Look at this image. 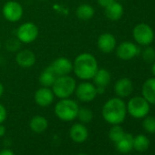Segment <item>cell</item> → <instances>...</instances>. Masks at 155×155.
Returning <instances> with one entry per match:
<instances>
[{"label": "cell", "instance_id": "1", "mask_svg": "<svg viewBox=\"0 0 155 155\" xmlns=\"http://www.w3.org/2000/svg\"><path fill=\"white\" fill-rule=\"evenodd\" d=\"M99 69V63L94 55L82 52L73 61V71L77 78L81 81H91Z\"/></svg>", "mask_w": 155, "mask_h": 155}, {"label": "cell", "instance_id": "2", "mask_svg": "<svg viewBox=\"0 0 155 155\" xmlns=\"http://www.w3.org/2000/svg\"><path fill=\"white\" fill-rule=\"evenodd\" d=\"M101 114L106 122L110 125L121 124L127 115V106L124 101L119 97L108 100L101 110Z\"/></svg>", "mask_w": 155, "mask_h": 155}, {"label": "cell", "instance_id": "3", "mask_svg": "<svg viewBox=\"0 0 155 155\" xmlns=\"http://www.w3.org/2000/svg\"><path fill=\"white\" fill-rule=\"evenodd\" d=\"M80 106L70 98L60 99L55 105V115L62 121H72L77 119Z\"/></svg>", "mask_w": 155, "mask_h": 155}, {"label": "cell", "instance_id": "4", "mask_svg": "<svg viewBox=\"0 0 155 155\" xmlns=\"http://www.w3.org/2000/svg\"><path fill=\"white\" fill-rule=\"evenodd\" d=\"M77 87L76 80L70 75L57 77L55 82L52 85V91L55 97L60 99L70 98L74 93Z\"/></svg>", "mask_w": 155, "mask_h": 155}, {"label": "cell", "instance_id": "5", "mask_svg": "<svg viewBox=\"0 0 155 155\" xmlns=\"http://www.w3.org/2000/svg\"><path fill=\"white\" fill-rule=\"evenodd\" d=\"M126 106L127 113H129L134 119L145 118L150 110V104L142 96L132 97L128 101Z\"/></svg>", "mask_w": 155, "mask_h": 155}, {"label": "cell", "instance_id": "6", "mask_svg": "<svg viewBox=\"0 0 155 155\" xmlns=\"http://www.w3.org/2000/svg\"><path fill=\"white\" fill-rule=\"evenodd\" d=\"M154 37L153 28L146 23H139L132 29V38L139 46H150L153 42Z\"/></svg>", "mask_w": 155, "mask_h": 155}, {"label": "cell", "instance_id": "7", "mask_svg": "<svg viewBox=\"0 0 155 155\" xmlns=\"http://www.w3.org/2000/svg\"><path fill=\"white\" fill-rule=\"evenodd\" d=\"M39 35L38 27L33 22H24L16 30V38L22 44H30L34 42Z\"/></svg>", "mask_w": 155, "mask_h": 155}, {"label": "cell", "instance_id": "8", "mask_svg": "<svg viewBox=\"0 0 155 155\" xmlns=\"http://www.w3.org/2000/svg\"><path fill=\"white\" fill-rule=\"evenodd\" d=\"M75 94L78 100L81 102H91L98 96L96 86L89 81H83L79 85H77Z\"/></svg>", "mask_w": 155, "mask_h": 155}, {"label": "cell", "instance_id": "9", "mask_svg": "<svg viewBox=\"0 0 155 155\" xmlns=\"http://www.w3.org/2000/svg\"><path fill=\"white\" fill-rule=\"evenodd\" d=\"M2 14L6 20L11 23H16L21 20L23 18L24 8L19 2L15 1V0H10L3 6Z\"/></svg>", "mask_w": 155, "mask_h": 155}, {"label": "cell", "instance_id": "10", "mask_svg": "<svg viewBox=\"0 0 155 155\" xmlns=\"http://www.w3.org/2000/svg\"><path fill=\"white\" fill-rule=\"evenodd\" d=\"M115 50L117 57L123 61L130 60L140 53L139 46L131 41H123L117 45Z\"/></svg>", "mask_w": 155, "mask_h": 155}, {"label": "cell", "instance_id": "11", "mask_svg": "<svg viewBox=\"0 0 155 155\" xmlns=\"http://www.w3.org/2000/svg\"><path fill=\"white\" fill-rule=\"evenodd\" d=\"M49 67L57 77L69 75L73 71V62L66 57L57 58Z\"/></svg>", "mask_w": 155, "mask_h": 155}, {"label": "cell", "instance_id": "12", "mask_svg": "<svg viewBox=\"0 0 155 155\" xmlns=\"http://www.w3.org/2000/svg\"><path fill=\"white\" fill-rule=\"evenodd\" d=\"M98 48L103 54H110L113 52L117 47V40L111 33H102L97 39Z\"/></svg>", "mask_w": 155, "mask_h": 155}, {"label": "cell", "instance_id": "13", "mask_svg": "<svg viewBox=\"0 0 155 155\" xmlns=\"http://www.w3.org/2000/svg\"><path fill=\"white\" fill-rule=\"evenodd\" d=\"M55 99V95L50 88L41 87L35 91L34 101L36 104L39 107L46 108L50 106Z\"/></svg>", "mask_w": 155, "mask_h": 155}, {"label": "cell", "instance_id": "14", "mask_svg": "<svg viewBox=\"0 0 155 155\" xmlns=\"http://www.w3.org/2000/svg\"><path fill=\"white\" fill-rule=\"evenodd\" d=\"M133 91V83L129 78H121L114 84V92L120 99L130 96Z\"/></svg>", "mask_w": 155, "mask_h": 155}, {"label": "cell", "instance_id": "15", "mask_svg": "<svg viewBox=\"0 0 155 155\" xmlns=\"http://www.w3.org/2000/svg\"><path fill=\"white\" fill-rule=\"evenodd\" d=\"M36 55L30 49H20L16 54V62L23 68H32L36 64Z\"/></svg>", "mask_w": 155, "mask_h": 155}, {"label": "cell", "instance_id": "16", "mask_svg": "<svg viewBox=\"0 0 155 155\" xmlns=\"http://www.w3.org/2000/svg\"><path fill=\"white\" fill-rule=\"evenodd\" d=\"M69 137L76 143H82L87 140L89 137V130L85 124L81 122L75 123L70 127Z\"/></svg>", "mask_w": 155, "mask_h": 155}, {"label": "cell", "instance_id": "17", "mask_svg": "<svg viewBox=\"0 0 155 155\" xmlns=\"http://www.w3.org/2000/svg\"><path fill=\"white\" fill-rule=\"evenodd\" d=\"M141 96L151 105H155V77L149 78L141 87Z\"/></svg>", "mask_w": 155, "mask_h": 155}, {"label": "cell", "instance_id": "18", "mask_svg": "<svg viewBox=\"0 0 155 155\" xmlns=\"http://www.w3.org/2000/svg\"><path fill=\"white\" fill-rule=\"evenodd\" d=\"M104 13L108 19L111 21H118L122 18L124 13V8L120 2L115 0L114 2H112L110 5H109L104 8Z\"/></svg>", "mask_w": 155, "mask_h": 155}, {"label": "cell", "instance_id": "19", "mask_svg": "<svg viewBox=\"0 0 155 155\" xmlns=\"http://www.w3.org/2000/svg\"><path fill=\"white\" fill-rule=\"evenodd\" d=\"M93 83L96 87L101 88H107V86L110 83L111 75L110 72L106 68H100L96 72L95 76L93 77Z\"/></svg>", "mask_w": 155, "mask_h": 155}, {"label": "cell", "instance_id": "20", "mask_svg": "<svg viewBox=\"0 0 155 155\" xmlns=\"http://www.w3.org/2000/svg\"><path fill=\"white\" fill-rule=\"evenodd\" d=\"M48 120L41 115L34 116L29 121V128L35 133H42L48 129Z\"/></svg>", "mask_w": 155, "mask_h": 155}, {"label": "cell", "instance_id": "21", "mask_svg": "<svg viewBox=\"0 0 155 155\" xmlns=\"http://www.w3.org/2000/svg\"><path fill=\"white\" fill-rule=\"evenodd\" d=\"M116 149L120 153H129L133 149V135L126 133L124 136L115 143Z\"/></svg>", "mask_w": 155, "mask_h": 155}, {"label": "cell", "instance_id": "22", "mask_svg": "<svg viewBox=\"0 0 155 155\" xmlns=\"http://www.w3.org/2000/svg\"><path fill=\"white\" fill-rule=\"evenodd\" d=\"M56 79H57L56 74L53 72L51 68L48 66L45 69H43V71L39 75V83L42 87L51 88Z\"/></svg>", "mask_w": 155, "mask_h": 155}, {"label": "cell", "instance_id": "23", "mask_svg": "<svg viewBox=\"0 0 155 155\" xmlns=\"http://www.w3.org/2000/svg\"><path fill=\"white\" fill-rule=\"evenodd\" d=\"M95 15L94 8L90 4H81L76 9V16L81 20H90Z\"/></svg>", "mask_w": 155, "mask_h": 155}, {"label": "cell", "instance_id": "24", "mask_svg": "<svg viewBox=\"0 0 155 155\" xmlns=\"http://www.w3.org/2000/svg\"><path fill=\"white\" fill-rule=\"evenodd\" d=\"M150 146V140L143 134H138L133 137V149L139 152H143L148 150Z\"/></svg>", "mask_w": 155, "mask_h": 155}, {"label": "cell", "instance_id": "25", "mask_svg": "<svg viewBox=\"0 0 155 155\" xmlns=\"http://www.w3.org/2000/svg\"><path fill=\"white\" fill-rule=\"evenodd\" d=\"M77 119H79V120L83 124L90 123L93 119V112L89 108H85V107L80 108L79 111H78Z\"/></svg>", "mask_w": 155, "mask_h": 155}, {"label": "cell", "instance_id": "26", "mask_svg": "<svg viewBox=\"0 0 155 155\" xmlns=\"http://www.w3.org/2000/svg\"><path fill=\"white\" fill-rule=\"evenodd\" d=\"M124 134H125V131L120 124L112 125V127L110 128V130L109 131V138L111 141L116 143L124 136Z\"/></svg>", "mask_w": 155, "mask_h": 155}, {"label": "cell", "instance_id": "27", "mask_svg": "<svg viewBox=\"0 0 155 155\" xmlns=\"http://www.w3.org/2000/svg\"><path fill=\"white\" fill-rule=\"evenodd\" d=\"M144 48L142 50H140V55L142 59L146 62V63H152L155 60V49L150 46H146L143 47Z\"/></svg>", "mask_w": 155, "mask_h": 155}, {"label": "cell", "instance_id": "28", "mask_svg": "<svg viewBox=\"0 0 155 155\" xmlns=\"http://www.w3.org/2000/svg\"><path fill=\"white\" fill-rule=\"evenodd\" d=\"M21 44L22 43L15 37L8 39L5 43V47L7 50H8L9 52H18V50H20Z\"/></svg>", "mask_w": 155, "mask_h": 155}, {"label": "cell", "instance_id": "29", "mask_svg": "<svg viewBox=\"0 0 155 155\" xmlns=\"http://www.w3.org/2000/svg\"><path fill=\"white\" fill-rule=\"evenodd\" d=\"M142 126L147 132L155 133V117L147 115L143 120Z\"/></svg>", "mask_w": 155, "mask_h": 155}, {"label": "cell", "instance_id": "30", "mask_svg": "<svg viewBox=\"0 0 155 155\" xmlns=\"http://www.w3.org/2000/svg\"><path fill=\"white\" fill-rule=\"evenodd\" d=\"M7 117H8L7 109L3 104L0 103V124H2L7 120Z\"/></svg>", "mask_w": 155, "mask_h": 155}, {"label": "cell", "instance_id": "31", "mask_svg": "<svg viewBox=\"0 0 155 155\" xmlns=\"http://www.w3.org/2000/svg\"><path fill=\"white\" fill-rule=\"evenodd\" d=\"M115 0H97V2H98V4L101 7V8H105L106 7H108L109 5H110L112 2H114Z\"/></svg>", "mask_w": 155, "mask_h": 155}, {"label": "cell", "instance_id": "32", "mask_svg": "<svg viewBox=\"0 0 155 155\" xmlns=\"http://www.w3.org/2000/svg\"><path fill=\"white\" fill-rule=\"evenodd\" d=\"M0 155H15V153L10 149H4L0 150Z\"/></svg>", "mask_w": 155, "mask_h": 155}, {"label": "cell", "instance_id": "33", "mask_svg": "<svg viewBox=\"0 0 155 155\" xmlns=\"http://www.w3.org/2000/svg\"><path fill=\"white\" fill-rule=\"evenodd\" d=\"M5 134H6V127L2 123V124H0V138L5 136Z\"/></svg>", "mask_w": 155, "mask_h": 155}, {"label": "cell", "instance_id": "34", "mask_svg": "<svg viewBox=\"0 0 155 155\" xmlns=\"http://www.w3.org/2000/svg\"><path fill=\"white\" fill-rule=\"evenodd\" d=\"M4 92H5L4 85L1 83V81H0V99H1V98H2V96L4 95Z\"/></svg>", "mask_w": 155, "mask_h": 155}, {"label": "cell", "instance_id": "35", "mask_svg": "<svg viewBox=\"0 0 155 155\" xmlns=\"http://www.w3.org/2000/svg\"><path fill=\"white\" fill-rule=\"evenodd\" d=\"M151 73L153 74V77H155V60L151 63Z\"/></svg>", "mask_w": 155, "mask_h": 155}, {"label": "cell", "instance_id": "36", "mask_svg": "<svg viewBox=\"0 0 155 155\" xmlns=\"http://www.w3.org/2000/svg\"><path fill=\"white\" fill-rule=\"evenodd\" d=\"M1 48H2V43H1V40H0V49H1Z\"/></svg>", "mask_w": 155, "mask_h": 155}, {"label": "cell", "instance_id": "37", "mask_svg": "<svg viewBox=\"0 0 155 155\" xmlns=\"http://www.w3.org/2000/svg\"><path fill=\"white\" fill-rule=\"evenodd\" d=\"M78 155H88V154H84V153H81V154H78Z\"/></svg>", "mask_w": 155, "mask_h": 155}, {"label": "cell", "instance_id": "38", "mask_svg": "<svg viewBox=\"0 0 155 155\" xmlns=\"http://www.w3.org/2000/svg\"><path fill=\"white\" fill-rule=\"evenodd\" d=\"M40 1H47V0H40Z\"/></svg>", "mask_w": 155, "mask_h": 155}, {"label": "cell", "instance_id": "39", "mask_svg": "<svg viewBox=\"0 0 155 155\" xmlns=\"http://www.w3.org/2000/svg\"><path fill=\"white\" fill-rule=\"evenodd\" d=\"M116 1H122V0H116Z\"/></svg>", "mask_w": 155, "mask_h": 155}]
</instances>
